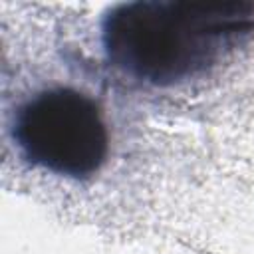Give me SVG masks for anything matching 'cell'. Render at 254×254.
<instances>
[{"label": "cell", "mask_w": 254, "mask_h": 254, "mask_svg": "<svg viewBox=\"0 0 254 254\" xmlns=\"http://www.w3.org/2000/svg\"><path fill=\"white\" fill-rule=\"evenodd\" d=\"M252 38L254 2L246 0H135L101 20L107 62L153 87L204 77Z\"/></svg>", "instance_id": "cell-1"}, {"label": "cell", "mask_w": 254, "mask_h": 254, "mask_svg": "<svg viewBox=\"0 0 254 254\" xmlns=\"http://www.w3.org/2000/svg\"><path fill=\"white\" fill-rule=\"evenodd\" d=\"M20 157L58 177H93L109 153V131L99 105L73 87H50L26 99L12 119Z\"/></svg>", "instance_id": "cell-2"}]
</instances>
